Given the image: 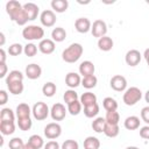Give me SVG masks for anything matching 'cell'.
Returning a JSON list of instances; mask_svg holds the SVG:
<instances>
[{"label":"cell","instance_id":"35","mask_svg":"<svg viewBox=\"0 0 149 149\" xmlns=\"http://www.w3.org/2000/svg\"><path fill=\"white\" fill-rule=\"evenodd\" d=\"M81 102L79 100H76L71 104L68 105V112L71 114V115H78L80 112H81Z\"/></svg>","mask_w":149,"mask_h":149},{"label":"cell","instance_id":"12","mask_svg":"<svg viewBox=\"0 0 149 149\" xmlns=\"http://www.w3.org/2000/svg\"><path fill=\"white\" fill-rule=\"evenodd\" d=\"M91 27H92L91 21L87 17H79L74 22V28L80 34H86L87 31L91 30Z\"/></svg>","mask_w":149,"mask_h":149},{"label":"cell","instance_id":"1","mask_svg":"<svg viewBox=\"0 0 149 149\" xmlns=\"http://www.w3.org/2000/svg\"><path fill=\"white\" fill-rule=\"evenodd\" d=\"M83 45L80 43H72L62 52V58L66 63H76L83 55Z\"/></svg>","mask_w":149,"mask_h":149},{"label":"cell","instance_id":"31","mask_svg":"<svg viewBox=\"0 0 149 149\" xmlns=\"http://www.w3.org/2000/svg\"><path fill=\"white\" fill-rule=\"evenodd\" d=\"M102 106L107 111V112H111V111H116L118 108V102L114 98L112 97H107L102 100Z\"/></svg>","mask_w":149,"mask_h":149},{"label":"cell","instance_id":"38","mask_svg":"<svg viewBox=\"0 0 149 149\" xmlns=\"http://www.w3.org/2000/svg\"><path fill=\"white\" fill-rule=\"evenodd\" d=\"M17 126L21 130L27 132L33 126V121L30 118H23V119H17Z\"/></svg>","mask_w":149,"mask_h":149},{"label":"cell","instance_id":"27","mask_svg":"<svg viewBox=\"0 0 149 149\" xmlns=\"http://www.w3.org/2000/svg\"><path fill=\"white\" fill-rule=\"evenodd\" d=\"M100 147V141L99 139L94 136H87L84 140V148L85 149H99Z\"/></svg>","mask_w":149,"mask_h":149},{"label":"cell","instance_id":"13","mask_svg":"<svg viewBox=\"0 0 149 149\" xmlns=\"http://www.w3.org/2000/svg\"><path fill=\"white\" fill-rule=\"evenodd\" d=\"M38 50L44 55H50L55 51V42L50 38H43L38 43Z\"/></svg>","mask_w":149,"mask_h":149},{"label":"cell","instance_id":"19","mask_svg":"<svg viewBox=\"0 0 149 149\" xmlns=\"http://www.w3.org/2000/svg\"><path fill=\"white\" fill-rule=\"evenodd\" d=\"M113 45H114V42L109 36H102V37H100L98 40V48L100 50H102V51L112 50Z\"/></svg>","mask_w":149,"mask_h":149},{"label":"cell","instance_id":"24","mask_svg":"<svg viewBox=\"0 0 149 149\" xmlns=\"http://www.w3.org/2000/svg\"><path fill=\"white\" fill-rule=\"evenodd\" d=\"M23 80V73L19 70H13L10 71L7 77H6V84H10V83H15V81H22Z\"/></svg>","mask_w":149,"mask_h":149},{"label":"cell","instance_id":"3","mask_svg":"<svg viewBox=\"0 0 149 149\" xmlns=\"http://www.w3.org/2000/svg\"><path fill=\"white\" fill-rule=\"evenodd\" d=\"M141 98H142L141 90L136 86H132L125 91L122 100L127 106H134L135 104H137L141 100Z\"/></svg>","mask_w":149,"mask_h":149},{"label":"cell","instance_id":"18","mask_svg":"<svg viewBox=\"0 0 149 149\" xmlns=\"http://www.w3.org/2000/svg\"><path fill=\"white\" fill-rule=\"evenodd\" d=\"M30 113H33V111L30 109L28 104L22 102V104L17 105V107H16V116H17V119L30 118Z\"/></svg>","mask_w":149,"mask_h":149},{"label":"cell","instance_id":"26","mask_svg":"<svg viewBox=\"0 0 149 149\" xmlns=\"http://www.w3.org/2000/svg\"><path fill=\"white\" fill-rule=\"evenodd\" d=\"M107 122L105 120V118H97L93 120L92 122V129L95 132V133H104L105 130V127H106Z\"/></svg>","mask_w":149,"mask_h":149},{"label":"cell","instance_id":"39","mask_svg":"<svg viewBox=\"0 0 149 149\" xmlns=\"http://www.w3.org/2000/svg\"><path fill=\"white\" fill-rule=\"evenodd\" d=\"M28 142H29V143H31L36 149H41V148L44 146V141H43V139H42L40 135H37V134L31 135V136L29 137Z\"/></svg>","mask_w":149,"mask_h":149},{"label":"cell","instance_id":"5","mask_svg":"<svg viewBox=\"0 0 149 149\" xmlns=\"http://www.w3.org/2000/svg\"><path fill=\"white\" fill-rule=\"evenodd\" d=\"M62 134V127L57 122H50L44 127V135L49 140H55Z\"/></svg>","mask_w":149,"mask_h":149},{"label":"cell","instance_id":"55","mask_svg":"<svg viewBox=\"0 0 149 149\" xmlns=\"http://www.w3.org/2000/svg\"><path fill=\"white\" fill-rule=\"evenodd\" d=\"M147 3H148V5H149V0H147Z\"/></svg>","mask_w":149,"mask_h":149},{"label":"cell","instance_id":"6","mask_svg":"<svg viewBox=\"0 0 149 149\" xmlns=\"http://www.w3.org/2000/svg\"><path fill=\"white\" fill-rule=\"evenodd\" d=\"M91 33L94 37H102V36H106V33H107V24L105 21L102 20H95L91 27Z\"/></svg>","mask_w":149,"mask_h":149},{"label":"cell","instance_id":"41","mask_svg":"<svg viewBox=\"0 0 149 149\" xmlns=\"http://www.w3.org/2000/svg\"><path fill=\"white\" fill-rule=\"evenodd\" d=\"M23 52L28 57H34L37 54V47L34 43H27L23 47Z\"/></svg>","mask_w":149,"mask_h":149},{"label":"cell","instance_id":"11","mask_svg":"<svg viewBox=\"0 0 149 149\" xmlns=\"http://www.w3.org/2000/svg\"><path fill=\"white\" fill-rule=\"evenodd\" d=\"M141 54L139 50L136 49H132L129 51H127L126 56H125V61L127 63V65L129 66H136L140 62H141Z\"/></svg>","mask_w":149,"mask_h":149},{"label":"cell","instance_id":"14","mask_svg":"<svg viewBox=\"0 0 149 149\" xmlns=\"http://www.w3.org/2000/svg\"><path fill=\"white\" fill-rule=\"evenodd\" d=\"M42 74V69L38 64H35V63H31V64H28L26 66V76L29 78V79H37L40 78Z\"/></svg>","mask_w":149,"mask_h":149},{"label":"cell","instance_id":"20","mask_svg":"<svg viewBox=\"0 0 149 149\" xmlns=\"http://www.w3.org/2000/svg\"><path fill=\"white\" fill-rule=\"evenodd\" d=\"M140 122H141L140 118H137L135 115H130V116L126 118V120L123 122V126L128 130H135V129H137L140 127Z\"/></svg>","mask_w":149,"mask_h":149},{"label":"cell","instance_id":"48","mask_svg":"<svg viewBox=\"0 0 149 149\" xmlns=\"http://www.w3.org/2000/svg\"><path fill=\"white\" fill-rule=\"evenodd\" d=\"M7 73V65L6 63H0V78H3Z\"/></svg>","mask_w":149,"mask_h":149},{"label":"cell","instance_id":"32","mask_svg":"<svg viewBox=\"0 0 149 149\" xmlns=\"http://www.w3.org/2000/svg\"><path fill=\"white\" fill-rule=\"evenodd\" d=\"M98 113H99V106L97 102L84 107V114L86 118H94L98 115Z\"/></svg>","mask_w":149,"mask_h":149},{"label":"cell","instance_id":"49","mask_svg":"<svg viewBox=\"0 0 149 149\" xmlns=\"http://www.w3.org/2000/svg\"><path fill=\"white\" fill-rule=\"evenodd\" d=\"M0 63H6V51L0 49Z\"/></svg>","mask_w":149,"mask_h":149},{"label":"cell","instance_id":"50","mask_svg":"<svg viewBox=\"0 0 149 149\" xmlns=\"http://www.w3.org/2000/svg\"><path fill=\"white\" fill-rule=\"evenodd\" d=\"M143 56H144V59H146V62H147V64H148V66H149V48L144 50Z\"/></svg>","mask_w":149,"mask_h":149},{"label":"cell","instance_id":"22","mask_svg":"<svg viewBox=\"0 0 149 149\" xmlns=\"http://www.w3.org/2000/svg\"><path fill=\"white\" fill-rule=\"evenodd\" d=\"M0 132L2 135H10L15 132L14 121H0Z\"/></svg>","mask_w":149,"mask_h":149},{"label":"cell","instance_id":"2","mask_svg":"<svg viewBox=\"0 0 149 149\" xmlns=\"http://www.w3.org/2000/svg\"><path fill=\"white\" fill-rule=\"evenodd\" d=\"M22 36L27 41H35V40H43L44 36V30L40 26L35 24H29L23 28L22 30Z\"/></svg>","mask_w":149,"mask_h":149},{"label":"cell","instance_id":"17","mask_svg":"<svg viewBox=\"0 0 149 149\" xmlns=\"http://www.w3.org/2000/svg\"><path fill=\"white\" fill-rule=\"evenodd\" d=\"M65 84L70 87V88H74L77 86H79L81 84V79L80 76L76 72H69L65 77Z\"/></svg>","mask_w":149,"mask_h":149},{"label":"cell","instance_id":"42","mask_svg":"<svg viewBox=\"0 0 149 149\" xmlns=\"http://www.w3.org/2000/svg\"><path fill=\"white\" fill-rule=\"evenodd\" d=\"M8 147H9V149H23L24 143H23L22 139H20V137H13L12 140H9Z\"/></svg>","mask_w":149,"mask_h":149},{"label":"cell","instance_id":"47","mask_svg":"<svg viewBox=\"0 0 149 149\" xmlns=\"http://www.w3.org/2000/svg\"><path fill=\"white\" fill-rule=\"evenodd\" d=\"M8 100V94L5 90H1L0 91V105H5Z\"/></svg>","mask_w":149,"mask_h":149},{"label":"cell","instance_id":"53","mask_svg":"<svg viewBox=\"0 0 149 149\" xmlns=\"http://www.w3.org/2000/svg\"><path fill=\"white\" fill-rule=\"evenodd\" d=\"M144 99H146V101L149 104V90L146 92V94H144Z\"/></svg>","mask_w":149,"mask_h":149},{"label":"cell","instance_id":"23","mask_svg":"<svg viewBox=\"0 0 149 149\" xmlns=\"http://www.w3.org/2000/svg\"><path fill=\"white\" fill-rule=\"evenodd\" d=\"M51 7L56 13H64L69 7V2L68 0H52Z\"/></svg>","mask_w":149,"mask_h":149},{"label":"cell","instance_id":"10","mask_svg":"<svg viewBox=\"0 0 149 149\" xmlns=\"http://www.w3.org/2000/svg\"><path fill=\"white\" fill-rule=\"evenodd\" d=\"M40 21L44 27H52L56 23V15L52 10L45 9L40 15Z\"/></svg>","mask_w":149,"mask_h":149},{"label":"cell","instance_id":"40","mask_svg":"<svg viewBox=\"0 0 149 149\" xmlns=\"http://www.w3.org/2000/svg\"><path fill=\"white\" fill-rule=\"evenodd\" d=\"M23 52V47L20 43H13L8 48V54L10 56H19Z\"/></svg>","mask_w":149,"mask_h":149},{"label":"cell","instance_id":"36","mask_svg":"<svg viewBox=\"0 0 149 149\" xmlns=\"http://www.w3.org/2000/svg\"><path fill=\"white\" fill-rule=\"evenodd\" d=\"M15 114L10 108H2L0 112V121H14Z\"/></svg>","mask_w":149,"mask_h":149},{"label":"cell","instance_id":"33","mask_svg":"<svg viewBox=\"0 0 149 149\" xmlns=\"http://www.w3.org/2000/svg\"><path fill=\"white\" fill-rule=\"evenodd\" d=\"M120 133V128L118 125H106L105 127V130H104V134L107 136V137H116Z\"/></svg>","mask_w":149,"mask_h":149},{"label":"cell","instance_id":"4","mask_svg":"<svg viewBox=\"0 0 149 149\" xmlns=\"http://www.w3.org/2000/svg\"><path fill=\"white\" fill-rule=\"evenodd\" d=\"M33 115L34 118L37 120V121H42V120H45L50 113L49 111V107L45 102L43 101H38L36 102L34 106H33Z\"/></svg>","mask_w":149,"mask_h":149},{"label":"cell","instance_id":"34","mask_svg":"<svg viewBox=\"0 0 149 149\" xmlns=\"http://www.w3.org/2000/svg\"><path fill=\"white\" fill-rule=\"evenodd\" d=\"M105 120L108 125H118L119 121H120V115L116 111H111V112H107L106 113V116H105Z\"/></svg>","mask_w":149,"mask_h":149},{"label":"cell","instance_id":"9","mask_svg":"<svg viewBox=\"0 0 149 149\" xmlns=\"http://www.w3.org/2000/svg\"><path fill=\"white\" fill-rule=\"evenodd\" d=\"M109 84H111V87L116 92H122V91H125L127 88V80L121 74L113 76L111 81H109Z\"/></svg>","mask_w":149,"mask_h":149},{"label":"cell","instance_id":"45","mask_svg":"<svg viewBox=\"0 0 149 149\" xmlns=\"http://www.w3.org/2000/svg\"><path fill=\"white\" fill-rule=\"evenodd\" d=\"M44 149H61L57 141H49L44 144Z\"/></svg>","mask_w":149,"mask_h":149},{"label":"cell","instance_id":"52","mask_svg":"<svg viewBox=\"0 0 149 149\" xmlns=\"http://www.w3.org/2000/svg\"><path fill=\"white\" fill-rule=\"evenodd\" d=\"M0 38H1L0 45H3L5 44V35H3V33H0Z\"/></svg>","mask_w":149,"mask_h":149},{"label":"cell","instance_id":"54","mask_svg":"<svg viewBox=\"0 0 149 149\" xmlns=\"http://www.w3.org/2000/svg\"><path fill=\"white\" fill-rule=\"evenodd\" d=\"M126 149H140V148H137V147H134V146H130V147H127Z\"/></svg>","mask_w":149,"mask_h":149},{"label":"cell","instance_id":"43","mask_svg":"<svg viewBox=\"0 0 149 149\" xmlns=\"http://www.w3.org/2000/svg\"><path fill=\"white\" fill-rule=\"evenodd\" d=\"M62 149H79V144L74 140H65L62 144Z\"/></svg>","mask_w":149,"mask_h":149},{"label":"cell","instance_id":"8","mask_svg":"<svg viewBox=\"0 0 149 149\" xmlns=\"http://www.w3.org/2000/svg\"><path fill=\"white\" fill-rule=\"evenodd\" d=\"M50 115L52 118V120L55 121H62L65 115H66V109H65V106L63 104H59V102H56L52 105L51 109H50Z\"/></svg>","mask_w":149,"mask_h":149},{"label":"cell","instance_id":"28","mask_svg":"<svg viewBox=\"0 0 149 149\" xmlns=\"http://www.w3.org/2000/svg\"><path fill=\"white\" fill-rule=\"evenodd\" d=\"M56 90H57L56 84H54L52 81H48V83H45V84L43 85V87H42V93H43L45 97L51 98L52 95H55Z\"/></svg>","mask_w":149,"mask_h":149},{"label":"cell","instance_id":"16","mask_svg":"<svg viewBox=\"0 0 149 149\" xmlns=\"http://www.w3.org/2000/svg\"><path fill=\"white\" fill-rule=\"evenodd\" d=\"M94 65L91 61H84L80 63L79 65V73L83 76V77H87V76H92L94 74Z\"/></svg>","mask_w":149,"mask_h":149},{"label":"cell","instance_id":"37","mask_svg":"<svg viewBox=\"0 0 149 149\" xmlns=\"http://www.w3.org/2000/svg\"><path fill=\"white\" fill-rule=\"evenodd\" d=\"M63 99H64V102L69 105V104L76 101V100H78V94H77V92L74 90L70 88V90L65 91V93L63 95Z\"/></svg>","mask_w":149,"mask_h":149},{"label":"cell","instance_id":"25","mask_svg":"<svg viewBox=\"0 0 149 149\" xmlns=\"http://www.w3.org/2000/svg\"><path fill=\"white\" fill-rule=\"evenodd\" d=\"M80 102L84 107L88 106V105H92V104H95L97 102V95L92 92H85L80 97Z\"/></svg>","mask_w":149,"mask_h":149},{"label":"cell","instance_id":"21","mask_svg":"<svg viewBox=\"0 0 149 149\" xmlns=\"http://www.w3.org/2000/svg\"><path fill=\"white\" fill-rule=\"evenodd\" d=\"M51 37L54 42H63L66 37V31L62 27H56L51 31Z\"/></svg>","mask_w":149,"mask_h":149},{"label":"cell","instance_id":"46","mask_svg":"<svg viewBox=\"0 0 149 149\" xmlns=\"http://www.w3.org/2000/svg\"><path fill=\"white\" fill-rule=\"evenodd\" d=\"M140 136L142 139H146V140H149V126H144L140 129Z\"/></svg>","mask_w":149,"mask_h":149},{"label":"cell","instance_id":"29","mask_svg":"<svg viewBox=\"0 0 149 149\" xmlns=\"http://www.w3.org/2000/svg\"><path fill=\"white\" fill-rule=\"evenodd\" d=\"M97 83H98V79H97V77H95L94 74L87 76V77H83V79H81V85H83L85 88H87V90L95 87Z\"/></svg>","mask_w":149,"mask_h":149},{"label":"cell","instance_id":"44","mask_svg":"<svg viewBox=\"0 0 149 149\" xmlns=\"http://www.w3.org/2000/svg\"><path fill=\"white\" fill-rule=\"evenodd\" d=\"M141 119L149 126V106H146L141 109Z\"/></svg>","mask_w":149,"mask_h":149},{"label":"cell","instance_id":"30","mask_svg":"<svg viewBox=\"0 0 149 149\" xmlns=\"http://www.w3.org/2000/svg\"><path fill=\"white\" fill-rule=\"evenodd\" d=\"M7 87H8L9 92H10L12 94H14V95H19V94H21V93L23 92V88H24V86H23L22 81L10 83V84H8V85H7Z\"/></svg>","mask_w":149,"mask_h":149},{"label":"cell","instance_id":"51","mask_svg":"<svg viewBox=\"0 0 149 149\" xmlns=\"http://www.w3.org/2000/svg\"><path fill=\"white\" fill-rule=\"evenodd\" d=\"M23 149H36L31 143H29V142H27V143H24V147H23Z\"/></svg>","mask_w":149,"mask_h":149},{"label":"cell","instance_id":"15","mask_svg":"<svg viewBox=\"0 0 149 149\" xmlns=\"http://www.w3.org/2000/svg\"><path fill=\"white\" fill-rule=\"evenodd\" d=\"M23 9H24V12H26L29 21H34L37 17L38 12H40L38 6L36 3H34V2H27V3H24L23 5Z\"/></svg>","mask_w":149,"mask_h":149},{"label":"cell","instance_id":"7","mask_svg":"<svg viewBox=\"0 0 149 149\" xmlns=\"http://www.w3.org/2000/svg\"><path fill=\"white\" fill-rule=\"evenodd\" d=\"M22 9H23V6H22L19 1H16V0H9V1L6 3V12H7V14L9 15V17H10L12 21H14V19L16 17V15H17Z\"/></svg>","mask_w":149,"mask_h":149}]
</instances>
